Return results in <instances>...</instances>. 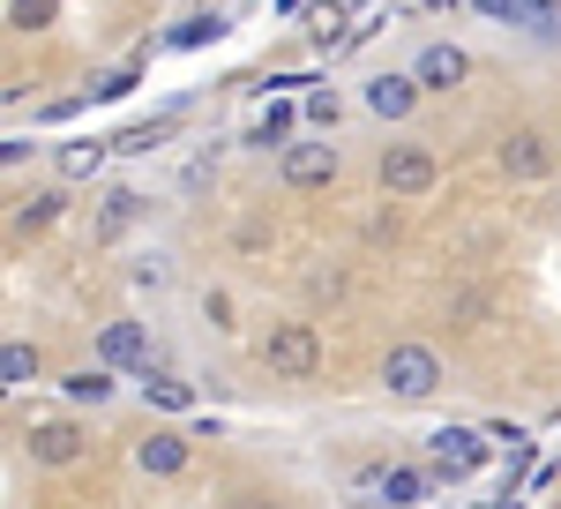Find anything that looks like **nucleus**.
<instances>
[{
  "instance_id": "1",
  "label": "nucleus",
  "mask_w": 561,
  "mask_h": 509,
  "mask_svg": "<svg viewBox=\"0 0 561 509\" xmlns=\"http://www.w3.org/2000/svg\"><path fill=\"white\" fill-rule=\"evenodd\" d=\"M255 352H262V367L285 375V382H314L322 375V330H314V323H270Z\"/></svg>"
},
{
  "instance_id": "2",
  "label": "nucleus",
  "mask_w": 561,
  "mask_h": 509,
  "mask_svg": "<svg viewBox=\"0 0 561 509\" xmlns=\"http://www.w3.org/2000/svg\"><path fill=\"white\" fill-rule=\"evenodd\" d=\"M382 382H389V397H404V405H420V397H434V389H442V360H434L427 344H389V360H382Z\"/></svg>"
},
{
  "instance_id": "3",
  "label": "nucleus",
  "mask_w": 561,
  "mask_h": 509,
  "mask_svg": "<svg viewBox=\"0 0 561 509\" xmlns=\"http://www.w3.org/2000/svg\"><path fill=\"white\" fill-rule=\"evenodd\" d=\"M434 180H442L434 150H420V143H397V150H382V188H389V195H427Z\"/></svg>"
},
{
  "instance_id": "4",
  "label": "nucleus",
  "mask_w": 561,
  "mask_h": 509,
  "mask_svg": "<svg viewBox=\"0 0 561 509\" xmlns=\"http://www.w3.org/2000/svg\"><path fill=\"white\" fill-rule=\"evenodd\" d=\"M502 172H510V180H524V188H531V180H547V172H554V143H547L539 127L502 135Z\"/></svg>"
},
{
  "instance_id": "5",
  "label": "nucleus",
  "mask_w": 561,
  "mask_h": 509,
  "mask_svg": "<svg viewBox=\"0 0 561 509\" xmlns=\"http://www.w3.org/2000/svg\"><path fill=\"white\" fill-rule=\"evenodd\" d=\"M427 457H434V472L465 479V472H479V457H486V434H472V427H434Z\"/></svg>"
},
{
  "instance_id": "6",
  "label": "nucleus",
  "mask_w": 561,
  "mask_h": 509,
  "mask_svg": "<svg viewBox=\"0 0 561 509\" xmlns=\"http://www.w3.org/2000/svg\"><path fill=\"white\" fill-rule=\"evenodd\" d=\"M90 450V434L76 420H45V427H31V465H76V457H83Z\"/></svg>"
},
{
  "instance_id": "7",
  "label": "nucleus",
  "mask_w": 561,
  "mask_h": 509,
  "mask_svg": "<svg viewBox=\"0 0 561 509\" xmlns=\"http://www.w3.org/2000/svg\"><path fill=\"white\" fill-rule=\"evenodd\" d=\"M337 180V143H293L285 150V188H330Z\"/></svg>"
},
{
  "instance_id": "8",
  "label": "nucleus",
  "mask_w": 561,
  "mask_h": 509,
  "mask_svg": "<svg viewBox=\"0 0 561 509\" xmlns=\"http://www.w3.org/2000/svg\"><path fill=\"white\" fill-rule=\"evenodd\" d=\"M187 465H195V442H187V434H150V442H135V472H150V479H180Z\"/></svg>"
},
{
  "instance_id": "9",
  "label": "nucleus",
  "mask_w": 561,
  "mask_h": 509,
  "mask_svg": "<svg viewBox=\"0 0 561 509\" xmlns=\"http://www.w3.org/2000/svg\"><path fill=\"white\" fill-rule=\"evenodd\" d=\"M412 76H420V90H457L472 76V60H465L457 45H427V53L412 60Z\"/></svg>"
},
{
  "instance_id": "10",
  "label": "nucleus",
  "mask_w": 561,
  "mask_h": 509,
  "mask_svg": "<svg viewBox=\"0 0 561 509\" xmlns=\"http://www.w3.org/2000/svg\"><path fill=\"white\" fill-rule=\"evenodd\" d=\"M412 98H420V76H375V83H367V105H375L382 121H404Z\"/></svg>"
},
{
  "instance_id": "11",
  "label": "nucleus",
  "mask_w": 561,
  "mask_h": 509,
  "mask_svg": "<svg viewBox=\"0 0 561 509\" xmlns=\"http://www.w3.org/2000/svg\"><path fill=\"white\" fill-rule=\"evenodd\" d=\"M98 360H105V367H142V323H105Z\"/></svg>"
},
{
  "instance_id": "12",
  "label": "nucleus",
  "mask_w": 561,
  "mask_h": 509,
  "mask_svg": "<svg viewBox=\"0 0 561 509\" xmlns=\"http://www.w3.org/2000/svg\"><path fill=\"white\" fill-rule=\"evenodd\" d=\"M135 217H142V195H135V188H113V195H105V211H98V240H121Z\"/></svg>"
},
{
  "instance_id": "13",
  "label": "nucleus",
  "mask_w": 561,
  "mask_h": 509,
  "mask_svg": "<svg viewBox=\"0 0 561 509\" xmlns=\"http://www.w3.org/2000/svg\"><path fill=\"white\" fill-rule=\"evenodd\" d=\"M0 382H8V389H31V382H38V344H8V352H0Z\"/></svg>"
},
{
  "instance_id": "14",
  "label": "nucleus",
  "mask_w": 561,
  "mask_h": 509,
  "mask_svg": "<svg viewBox=\"0 0 561 509\" xmlns=\"http://www.w3.org/2000/svg\"><path fill=\"white\" fill-rule=\"evenodd\" d=\"M375 487H382L389 502H420V495H427V472H412V465H397V472H382V479H375Z\"/></svg>"
},
{
  "instance_id": "15",
  "label": "nucleus",
  "mask_w": 561,
  "mask_h": 509,
  "mask_svg": "<svg viewBox=\"0 0 561 509\" xmlns=\"http://www.w3.org/2000/svg\"><path fill=\"white\" fill-rule=\"evenodd\" d=\"M142 389H150V405H165V412H187V405H195V389L173 382V375H142Z\"/></svg>"
},
{
  "instance_id": "16",
  "label": "nucleus",
  "mask_w": 561,
  "mask_h": 509,
  "mask_svg": "<svg viewBox=\"0 0 561 509\" xmlns=\"http://www.w3.org/2000/svg\"><path fill=\"white\" fill-rule=\"evenodd\" d=\"M98 166H105V143H68V150H60V172H68V180H90Z\"/></svg>"
},
{
  "instance_id": "17",
  "label": "nucleus",
  "mask_w": 561,
  "mask_h": 509,
  "mask_svg": "<svg viewBox=\"0 0 561 509\" xmlns=\"http://www.w3.org/2000/svg\"><path fill=\"white\" fill-rule=\"evenodd\" d=\"M60 389H68V397H76V405H98V397H105V389H113V375H105V367H76V375L60 382Z\"/></svg>"
},
{
  "instance_id": "18",
  "label": "nucleus",
  "mask_w": 561,
  "mask_h": 509,
  "mask_svg": "<svg viewBox=\"0 0 561 509\" xmlns=\"http://www.w3.org/2000/svg\"><path fill=\"white\" fill-rule=\"evenodd\" d=\"M60 217V195H31V203H15V225L23 233H38V225H53Z\"/></svg>"
},
{
  "instance_id": "19",
  "label": "nucleus",
  "mask_w": 561,
  "mask_h": 509,
  "mask_svg": "<svg viewBox=\"0 0 561 509\" xmlns=\"http://www.w3.org/2000/svg\"><path fill=\"white\" fill-rule=\"evenodd\" d=\"M285 127H293V105H270L255 121V143H285Z\"/></svg>"
},
{
  "instance_id": "20",
  "label": "nucleus",
  "mask_w": 561,
  "mask_h": 509,
  "mask_svg": "<svg viewBox=\"0 0 561 509\" xmlns=\"http://www.w3.org/2000/svg\"><path fill=\"white\" fill-rule=\"evenodd\" d=\"M307 121H314V127H337V90H322V98H307Z\"/></svg>"
},
{
  "instance_id": "21",
  "label": "nucleus",
  "mask_w": 561,
  "mask_h": 509,
  "mask_svg": "<svg viewBox=\"0 0 561 509\" xmlns=\"http://www.w3.org/2000/svg\"><path fill=\"white\" fill-rule=\"evenodd\" d=\"M158 135H165V127H128V135H121V143H113V150H128V158H142V150H150V143H158Z\"/></svg>"
},
{
  "instance_id": "22",
  "label": "nucleus",
  "mask_w": 561,
  "mask_h": 509,
  "mask_svg": "<svg viewBox=\"0 0 561 509\" xmlns=\"http://www.w3.org/2000/svg\"><path fill=\"white\" fill-rule=\"evenodd\" d=\"M479 15H510V23H524V0H472Z\"/></svg>"
},
{
  "instance_id": "23",
  "label": "nucleus",
  "mask_w": 561,
  "mask_h": 509,
  "mask_svg": "<svg viewBox=\"0 0 561 509\" xmlns=\"http://www.w3.org/2000/svg\"><path fill=\"white\" fill-rule=\"evenodd\" d=\"M217 31H225V23H210V15H203V23H187L173 45H203V38H217Z\"/></svg>"
}]
</instances>
